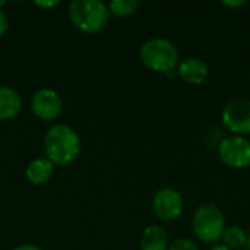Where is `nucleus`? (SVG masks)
Here are the masks:
<instances>
[{
  "instance_id": "obj_14",
  "label": "nucleus",
  "mask_w": 250,
  "mask_h": 250,
  "mask_svg": "<svg viewBox=\"0 0 250 250\" xmlns=\"http://www.w3.org/2000/svg\"><path fill=\"white\" fill-rule=\"evenodd\" d=\"M141 6L139 0H111L108 10L116 16H129L133 15Z\"/></svg>"
},
{
  "instance_id": "obj_4",
  "label": "nucleus",
  "mask_w": 250,
  "mask_h": 250,
  "mask_svg": "<svg viewBox=\"0 0 250 250\" xmlns=\"http://www.w3.org/2000/svg\"><path fill=\"white\" fill-rule=\"evenodd\" d=\"M192 230L205 243H215L223 239L226 218L221 209L215 204H202L198 207L192 218Z\"/></svg>"
},
{
  "instance_id": "obj_8",
  "label": "nucleus",
  "mask_w": 250,
  "mask_h": 250,
  "mask_svg": "<svg viewBox=\"0 0 250 250\" xmlns=\"http://www.w3.org/2000/svg\"><path fill=\"white\" fill-rule=\"evenodd\" d=\"M32 111L41 120L50 122L54 120L62 111V98L60 95L50 88L40 89L32 97Z\"/></svg>"
},
{
  "instance_id": "obj_5",
  "label": "nucleus",
  "mask_w": 250,
  "mask_h": 250,
  "mask_svg": "<svg viewBox=\"0 0 250 250\" xmlns=\"http://www.w3.org/2000/svg\"><path fill=\"white\" fill-rule=\"evenodd\" d=\"M218 157L227 167L237 170L249 167L250 141L239 135L224 138L218 145Z\"/></svg>"
},
{
  "instance_id": "obj_2",
  "label": "nucleus",
  "mask_w": 250,
  "mask_h": 250,
  "mask_svg": "<svg viewBox=\"0 0 250 250\" xmlns=\"http://www.w3.org/2000/svg\"><path fill=\"white\" fill-rule=\"evenodd\" d=\"M69 16L78 29L94 34L105 26L110 10L101 0H73L69 4Z\"/></svg>"
},
{
  "instance_id": "obj_16",
  "label": "nucleus",
  "mask_w": 250,
  "mask_h": 250,
  "mask_svg": "<svg viewBox=\"0 0 250 250\" xmlns=\"http://www.w3.org/2000/svg\"><path fill=\"white\" fill-rule=\"evenodd\" d=\"M7 26H9V21H7V16L4 15V12L0 9V37L7 31Z\"/></svg>"
},
{
  "instance_id": "obj_7",
  "label": "nucleus",
  "mask_w": 250,
  "mask_h": 250,
  "mask_svg": "<svg viewBox=\"0 0 250 250\" xmlns=\"http://www.w3.org/2000/svg\"><path fill=\"white\" fill-rule=\"evenodd\" d=\"M185 201L179 190L173 188L160 189L152 199L154 214L163 221H173L179 218L183 212Z\"/></svg>"
},
{
  "instance_id": "obj_3",
  "label": "nucleus",
  "mask_w": 250,
  "mask_h": 250,
  "mask_svg": "<svg viewBox=\"0 0 250 250\" xmlns=\"http://www.w3.org/2000/svg\"><path fill=\"white\" fill-rule=\"evenodd\" d=\"M141 60L154 72L168 73L179 64V50L167 38H151L141 47Z\"/></svg>"
},
{
  "instance_id": "obj_15",
  "label": "nucleus",
  "mask_w": 250,
  "mask_h": 250,
  "mask_svg": "<svg viewBox=\"0 0 250 250\" xmlns=\"http://www.w3.org/2000/svg\"><path fill=\"white\" fill-rule=\"evenodd\" d=\"M168 250H199L196 243L190 239H177L171 246H168Z\"/></svg>"
},
{
  "instance_id": "obj_21",
  "label": "nucleus",
  "mask_w": 250,
  "mask_h": 250,
  "mask_svg": "<svg viewBox=\"0 0 250 250\" xmlns=\"http://www.w3.org/2000/svg\"><path fill=\"white\" fill-rule=\"evenodd\" d=\"M246 250H250V233L248 234V240H246V245H245Z\"/></svg>"
},
{
  "instance_id": "obj_13",
  "label": "nucleus",
  "mask_w": 250,
  "mask_h": 250,
  "mask_svg": "<svg viewBox=\"0 0 250 250\" xmlns=\"http://www.w3.org/2000/svg\"><path fill=\"white\" fill-rule=\"evenodd\" d=\"M223 240H224L223 245L227 246L229 249H240V248H245L246 245L248 233L239 226H230V227H226Z\"/></svg>"
},
{
  "instance_id": "obj_19",
  "label": "nucleus",
  "mask_w": 250,
  "mask_h": 250,
  "mask_svg": "<svg viewBox=\"0 0 250 250\" xmlns=\"http://www.w3.org/2000/svg\"><path fill=\"white\" fill-rule=\"evenodd\" d=\"M15 250H42L34 245H22V246H18Z\"/></svg>"
},
{
  "instance_id": "obj_9",
  "label": "nucleus",
  "mask_w": 250,
  "mask_h": 250,
  "mask_svg": "<svg viewBox=\"0 0 250 250\" xmlns=\"http://www.w3.org/2000/svg\"><path fill=\"white\" fill-rule=\"evenodd\" d=\"M209 73L208 64L199 57H186L177 64V75L188 83L201 85Z\"/></svg>"
},
{
  "instance_id": "obj_20",
  "label": "nucleus",
  "mask_w": 250,
  "mask_h": 250,
  "mask_svg": "<svg viewBox=\"0 0 250 250\" xmlns=\"http://www.w3.org/2000/svg\"><path fill=\"white\" fill-rule=\"evenodd\" d=\"M211 250H231L229 249L227 246H224V245H215V246H212L211 248Z\"/></svg>"
},
{
  "instance_id": "obj_1",
  "label": "nucleus",
  "mask_w": 250,
  "mask_h": 250,
  "mask_svg": "<svg viewBox=\"0 0 250 250\" xmlns=\"http://www.w3.org/2000/svg\"><path fill=\"white\" fill-rule=\"evenodd\" d=\"M44 149L53 164L66 166L72 163L81 149L78 133L67 125H54L45 135Z\"/></svg>"
},
{
  "instance_id": "obj_11",
  "label": "nucleus",
  "mask_w": 250,
  "mask_h": 250,
  "mask_svg": "<svg viewBox=\"0 0 250 250\" xmlns=\"http://www.w3.org/2000/svg\"><path fill=\"white\" fill-rule=\"evenodd\" d=\"M53 170H54V164L48 158H37L28 164L25 174L29 183L38 186L50 180V177L53 176Z\"/></svg>"
},
{
  "instance_id": "obj_18",
  "label": "nucleus",
  "mask_w": 250,
  "mask_h": 250,
  "mask_svg": "<svg viewBox=\"0 0 250 250\" xmlns=\"http://www.w3.org/2000/svg\"><path fill=\"white\" fill-rule=\"evenodd\" d=\"M35 4L37 6H40V7H53V6H56V4H59V1H35Z\"/></svg>"
},
{
  "instance_id": "obj_6",
  "label": "nucleus",
  "mask_w": 250,
  "mask_h": 250,
  "mask_svg": "<svg viewBox=\"0 0 250 250\" xmlns=\"http://www.w3.org/2000/svg\"><path fill=\"white\" fill-rule=\"evenodd\" d=\"M223 123L234 135L250 133V100L237 98L230 101L223 110Z\"/></svg>"
},
{
  "instance_id": "obj_10",
  "label": "nucleus",
  "mask_w": 250,
  "mask_h": 250,
  "mask_svg": "<svg viewBox=\"0 0 250 250\" xmlns=\"http://www.w3.org/2000/svg\"><path fill=\"white\" fill-rule=\"evenodd\" d=\"M21 108V95L9 86H0V120H10L16 117Z\"/></svg>"
},
{
  "instance_id": "obj_22",
  "label": "nucleus",
  "mask_w": 250,
  "mask_h": 250,
  "mask_svg": "<svg viewBox=\"0 0 250 250\" xmlns=\"http://www.w3.org/2000/svg\"><path fill=\"white\" fill-rule=\"evenodd\" d=\"M3 4H6V1H0V7H1Z\"/></svg>"
},
{
  "instance_id": "obj_17",
  "label": "nucleus",
  "mask_w": 250,
  "mask_h": 250,
  "mask_svg": "<svg viewBox=\"0 0 250 250\" xmlns=\"http://www.w3.org/2000/svg\"><path fill=\"white\" fill-rule=\"evenodd\" d=\"M223 4L227 7H242L246 4V0H223Z\"/></svg>"
},
{
  "instance_id": "obj_12",
  "label": "nucleus",
  "mask_w": 250,
  "mask_h": 250,
  "mask_svg": "<svg viewBox=\"0 0 250 250\" xmlns=\"http://www.w3.org/2000/svg\"><path fill=\"white\" fill-rule=\"evenodd\" d=\"M141 250H168V237L163 227L149 226L141 236Z\"/></svg>"
}]
</instances>
